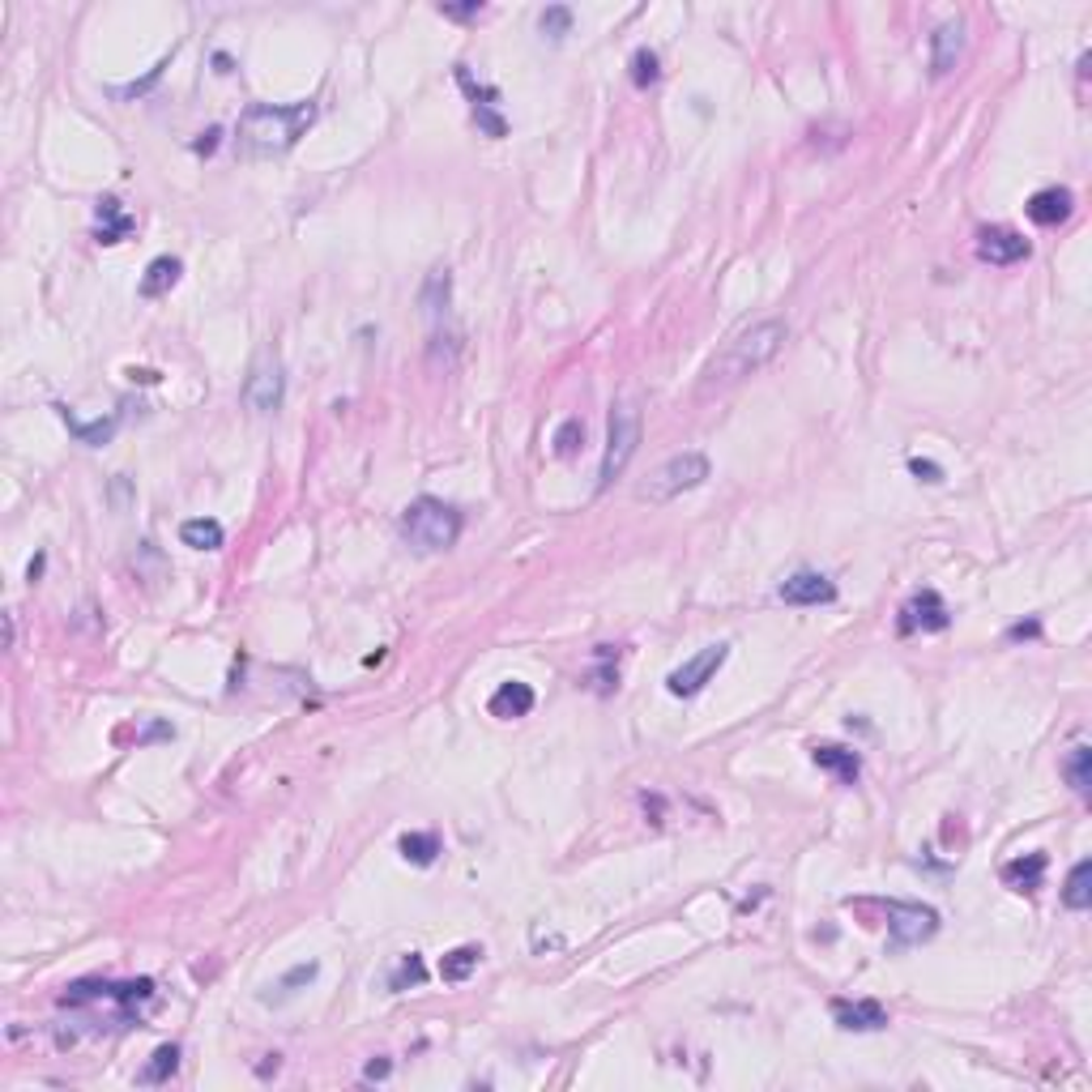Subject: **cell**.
<instances>
[{"mask_svg": "<svg viewBox=\"0 0 1092 1092\" xmlns=\"http://www.w3.org/2000/svg\"><path fill=\"white\" fill-rule=\"evenodd\" d=\"M311 124H317V103H253L239 115V145L247 154H287Z\"/></svg>", "mask_w": 1092, "mask_h": 1092, "instance_id": "6da1fadb", "label": "cell"}, {"mask_svg": "<svg viewBox=\"0 0 1092 1092\" xmlns=\"http://www.w3.org/2000/svg\"><path fill=\"white\" fill-rule=\"evenodd\" d=\"M786 337H790V325L786 321H760L752 329H742L734 341H726V351L722 355H713L708 363V380L713 385H734L742 376H756L760 367H768L776 355H782L786 346Z\"/></svg>", "mask_w": 1092, "mask_h": 1092, "instance_id": "7a4b0ae2", "label": "cell"}, {"mask_svg": "<svg viewBox=\"0 0 1092 1092\" xmlns=\"http://www.w3.org/2000/svg\"><path fill=\"white\" fill-rule=\"evenodd\" d=\"M401 534L419 555L449 551L461 538V512L453 504H444V499H435V495H419L415 504L401 512Z\"/></svg>", "mask_w": 1092, "mask_h": 1092, "instance_id": "3957f363", "label": "cell"}, {"mask_svg": "<svg viewBox=\"0 0 1092 1092\" xmlns=\"http://www.w3.org/2000/svg\"><path fill=\"white\" fill-rule=\"evenodd\" d=\"M704 478H708V457L692 449V453H679V457L662 461L658 470L640 483L636 495L649 499V504H670V499H679L683 491H696Z\"/></svg>", "mask_w": 1092, "mask_h": 1092, "instance_id": "277c9868", "label": "cell"}, {"mask_svg": "<svg viewBox=\"0 0 1092 1092\" xmlns=\"http://www.w3.org/2000/svg\"><path fill=\"white\" fill-rule=\"evenodd\" d=\"M636 444H640V415H636V405L619 401L610 410V427H606V453H602V470H598V491H606L623 470H628V461L636 457Z\"/></svg>", "mask_w": 1092, "mask_h": 1092, "instance_id": "5b68a950", "label": "cell"}, {"mask_svg": "<svg viewBox=\"0 0 1092 1092\" xmlns=\"http://www.w3.org/2000/svg\"><path fill=\"white\" fill-rule=\"evenodd\" d=\"M939 934V909L918 900H888V948L904 952V948H922Z\"/></svg>", "mask_w": 1092, "mask_h": 1092, "instance_id": "8992f818", "label": "cell"}, {"mask_svg": "<svg viewBox=\"0 0 1092 1092\" xmlns=\"http://www.w3.org/2000/svg\"><path fill=\"white\" fill-rule=\"evenodd\" d=\"M726 658H730V644H708V649H700L696 658H688L679 670L666 674V692L670 696H683V700L696 696V692H704V683H713V674L726 666Z\"/></svg>", "mask_w": 1092, "mask_h": 1092, "instance_id": "52a82bcc", "label": "cell"}, {"mask_svg": "<svg viewBox=\"0 0 1092 1092\" xmlns=\"http://www.w3.org/2000/svg\"><path fill=\"white\" fill-rule=\"evenodd\" d=\"M287 397V376H283V363H277L269 351L253 363V376H247L243 385V401H247V410H257V415H273L277 405H283Z\"/></svg>", "mask_w": 1092, "mask_h": 1092, "instance_id": "ba28073f", "label": "cell"}, {"mask_svg": "<svg viewBox=\"0 0 1092 1092\" xmlns=\"http://www.w3.org/2000/svg\"><path fill=\"white\" fill-rule=\"evenodd\" d=\"M952 623V610L948 602L934 594V589H922V594H914L909 602L900 606V632L904 636H914V632H944Z\"/></svg>", "mask_w": 1092, "mask_h": 1092, "instance_id": "9c48e42d", "label": "cell"}, {"mask_svg": "<svg viewBox=\"0 0 1092 1092\" xmlns=\"http://www.w3.org/2000/svg\"><path fill=\"white\" fill-rule=\"evenodd\" d=\"M782 602L786 606H832L836 602V581L824 572H794L790 581H782Z\"/></svg>", "mask_w": 1092, "mask_h": 1092, "instance_id": "30bf717a", "label": "cell"}, {"mask_svg": "<svg viewBox=\"0 0 1092 1092\" xmlns=\"http://www.w3.org/2000/svg\"><path fill=\"white\" fill-rule=\"evenodd\" d=\"M978 257L986 265H1020L1028 257V239L1012 227H982L978 231Z\"/></svg>", "mask_w": 1092, "mask_h": 1092, "instance_id": "8fae6325", "label": "cell"}, {"mask_svg": "<svg viewBox=\"0 0 1092 1092\" xmlns=\"http://www.w3.org/2000/svg\"><path fill=\"white\" fill-rule=\"evenodd\" d=\"M832 1020H836V1028H846V1033H880V1028H888V1012H884L880 998H858V1003L832 998Z\"/></svg>", "mask_w": 1092, "mask_h": 1092, "instance_id": "7c38bea8", "label": "cell"}, {"mask_svg": "<svg viewBox=\"0 0 1092 1092\" xmlns=\"http://www.w3.org/2000/svg\"><path fill=\"white\" fill-rule=\"evenodd\" d=\"M457 81H461V90H465V95H470V103H474V120H478V129H483L487 137H504V133H508V124H504V115L495 111V99H499L495 90H491V86H478V81L470 77V69H465V65L457 69Z\"/></svg>", "mask_w": 1092, "mask_h": 1092, "instance_id": "4fadbf2b", "label": "cell"}, {"mask_svg": "<svg viewBox=\"0 0 1092 1092\" xmlns=\"http://www.w3.org/2000/svg\"><path fill=\"white\" fill-rule=\"evenodd\" d=\"M1024 209H1028V218H1033L1037 227H1058V223H1067V218H1071L1076 197H1071V189H1058V184H1050V189H1041V193L1028 197Z\"/></svg>", "mask_w": 1092, "mask_h": 1092, "instance_id": "5bb4252c", "label": "cell"}, {"mask_svg": "<svg viewBox=\"0 0 1092 1092\" xmlns=\"http://www.w3.org/2000/svg\"><path fill=\"white\" fill-rule=\"evenodd\" d=\"M534 704H538L534 688H529V683H517V679L499 683L495 696L487 700L491 717H499V722H517V717H529V713H534Z\"/></svg>", "mask_w": 1092, "mask_h": 1092, "instance_id": "9a60e30c", "label": "cell"}, {"mask_svg": "<svg viewBox=\"0 0 1092 1092\" xmlns=\"http://www.w3.org/2000/svg\"><path fill=\"white\" fill-rule=\"evenodd\" d=\"M960 52H964V26H960V22H944V26L930 35V73H934V77H948V73L956 69Z\"/></svg>", "mask_w": 1092, "mask_h": 1092, "instance_id": "2e32d148", "label": "cell"}, {"mask_svg": "<svg viewBox=\"0 0 1092 1092\" xmlns=\"http://www.w3.org/2000/svg\"><path fill=\"white\" fill-rule=\"evenodd\" d=\"M810 760H816V768L832 772L840 786H854L858 776H862V760H858V752H850V747L824 742V747H816V752H810Z\"/></svg>", "mask_w": 1092, "mask_h": 1092, "instance_id": "e0dca14e", "label": "cell"}, {"mask_svg": "<svg viewBox=\"0 0 1092 1092\" xmlns=\"http://www.w3.org/2000/svg\"><path fill=\"white\" fill-rule=\"evenodd\" d=\"M179 273H184V261L179 257H154L141 273V283H137V295L141 299H163L171 295V287L179 283Z\"/></svg>", "mask_w": 1092, "mask_h": 1092, "instance_id": "ac0fdd59", "label": "cell"}, {"mask_svg": "<svg viewBox=\"0 0 1092 1092\" xmlns=\"http://www.w3.org/2000/svg\"><path fill=\"white\" fill-rule=\"evenodd\" d=\"M1046 866H1050V858H1046V854H1024V858H1012V862L1003 866V884H1007L1012 892H1028V896H1033V892L1041 888V880H1046Z\"/></svg>", "mask_w": 1092, "mask_h": 1092, "instance_id": "d6986e66", "label": "cell"}, {"mask_svg": "<svg viewBox=\"0 0 1092 1092\" xmlns=\"http://www.w3.org/2000/svg\"><path fill=\"white\" fill-rule=\"evenodd\" d=\"M56 410H60V419H65V427H69V431L77 435L81 444H90V449L107 444L111 435L120 431V415H107V419H95V423H81V419H77V415L69 410V405H56Z\"/></svg>", "mask_w": 1092, "mask_h": 1092, "instance_id": "ffe728a7", "label": "cell"}, {"mask_svg": "<svg viewBox=\"0 0 1092 1092\" xmlns=\"http://www.w3.org/2000/svg\"><path fill=\"white\" fill-rule=\"evenodd\" d=\"M133 227H137V223H133V213H124V205H120L115 197H103V201H99V231H95L99 243H120Z\"/></svg>", "mask_w": 1092, "mask_h": 1092, "instance_id": "44dd1931", "label": "cell"}, {"mask_svg": "<svg viewBox=\"0 0 1092 1092\" xmlns=\"http://www.w3.org/2000/svg\"><path fill=\"white\" fill-rule=\"evenodd\" d=\"M223 525L209 521V517H193V521H184L179 525V542L184 547H193V551H218L223 547Z\"/></svg>", "mask_w": 1092, "mask_h": 1092, "instance_id": "7402d4cb", "label": "cell"}, {"mask_svg": "<svg viewBox=\"0 0 1092 1092\" xmlns=\"http://www.w3.org/2000/svg\"><path fill=\"white\" fill-rule=\"evenodd\" d=\"M1063 776H1067V786L1080 794V798H1088V790H1092V747L1088 742H1076L1071 752H1067V760H1063Z\"/></svg>", "mask_w": 1092, "mask_h": 1092, "instance_id": "603a6c76", "label": "cell"}, {"mask_svg": "<svg viewBox=\"0 0 1092 1092\" xmlns=\"http://www.w3.org/2000/svg\"><path fill=\"white\" fill-rule=\"evenodd\" d=\"M1063 904H1067V909H1076V914H1084L1088 904H1092V862L1088 858H1080L1071 866V875L1063 884Z\"/></svg>", "mask_w": 1092, "mask_h": 1092, "instance_id": "cb8c5ba5", "label": "cell"}, {"mask_svg": "<svg viewBox=\"0 0 1092 1092\" xmlns=\"http://www.w3.org/2000/svg\"><path fill=\"white\" fill-rule=\"evenodd\" d=\"M449 295H453V273H449L444 265H435V269L427 273V283H423L419 303H423L427 317H440V311L449 307Z\"/></svg>", "mask_w": 1092, "mask_h": 1092, "instance_id": "d4e9b609", "label": "cell"}, {"mask_svg": "<svg viewBox=\"0 0 1092 1092\" xmlns=\"http://www.w3.org/2000/svg\"><path fill=\"white\" fill-rule=\"evenodd\" d=\"M478 960H483V948H470V944H465V948H453V952L440 960V978L457 986V982H465V978H470V973L478 969Z\"/></svg>", "mask_w": 1092, "mask_h": 1092, "instance_id": "484cf974", "label": "cell"}, {"mask_svg": "<svg viewBox=\"0 0 1092 1092\" xmlns=\"http://www.w3.org/2000/svg\"><path fill=\"white\" fill-rule=\"evenodd\" d=\"M435 854H440V836L435 832H405L401 836V858L415 866H431Z\"/></svg>", "mask_w": 1092, "mask_h": 1092, "instance_id": "4316f807", "label": "cell"}, {"mask_svg": "<svg viewBox=\"0 0 1092 1092\" xmlns=\"http://www.w3.org/2000/svg\"><path fill=\"white\" fill-rule=\"evenodd\" d=\"M179 1067V1046H159L150 1058V1067L141 1071V1084H167Z\"/></svg>", "mask_w": 1092, "mask_h": 1092, "instance_id": "83f0119b", "label": "cell"}, {"mask_svg": "<svg viewBox=\"0 0 1092 1092\" xmlns=\"http://www.w3.org/2000/svg\"><path fill=\"white\" fill-rule=\"evenodd\" d=\"M581 444H585V423L581 419H564L559 423V431H555V457H576L581 453Z\"/></svg>", "mask_w": 1092, "mask_h": 1092, "instance_id": "f1b7e54d", "label": "cell"}, {"mask_svg": "<svg viewBox=\"0 0 1092 1092\" xmlns=\"http://www.w3.org/2000/svg\"><path fill=\"white\" fill-rule=\"evenodd\" d=\"M538 30L542 35L551 39V43H559L572 30V9L568 5H551V9H542V18H538Z\"/></svg>", "mask_w": 1092, "mask_h": 1092, "instance_id": "f546056e", "label": "cell"}, {"mask_svg": "<svg viewBox=\"0 0 1092 1092\" xmlns=\"http://www.w3.org/2000/svg\"><path fill=\"white\" fill-rule=\"evenodd\" d=\"M662 77V69H658V52H649V47H640L636 56H632V81L640 86V90H649L653 81Z\"/></svg>", "mask_w": 1092, "mask_h": 1092, "instance_id": "4dcf8cb0", "label": "cell"}, {"mask_svg": "<svg viewBox=\"0 0 1092 1092\" xmlns=\"http://www.w3.org/2000/svg\"><path fill=\"white\" fill-rule=\"evenodd\" d=\"M423 978H427V969H423V960L410 952L401 960V969L393 973V990H405V986H423Z\"/></svg>", "mask_w": 1092, "mask_h": 1092, "instance_id": "1f68e13d", "label": "cell"}, {"mask_svg": "<svg viewBox=\"0 0 1092 1092\" xmlns=\"http://www.w3.org/2000/svg\"><path fill=\"white\" fill-rule=\"evenodd\" d=\"M163 69H167V60H159V65H154V69H150V73H145L141 81H129V86H115V90H111V95H115V99H137V95H145V90H150L154 81H159V77H163Z\"/></svg>", "mask_w": 1092, "mask_h": 1092, "instance_id": "d6a6232c", "label": "cell"}, {"mask_svg": "<svg viewBox=\"0 0 1092 1092\" xmlns=\"http://www.w3.org/2000/svg\"><path fill=\"white\" fill-rule=\"evenodd\" d=\"M317 973H321L317 964H299V969H291V973L283 978V990H287V994H295V986H307V982L317 978Z\"/></svg>", "mask_w": 1092, "mask_h": 1092, "instance_id": "836d02e7", "label": "cell"}, {"mask_svg": "<svg viewBox=\"0 0 1092 1092\" xmlns=\"http://www.w3.org/2000/svg\"><path fill=\"white\" fill-rule=\"evenodd\" d=\"M440 13L453 22H470V18H483V5L478 0H470V5H440Z\"/></svg>", "mask_w": 1092, "mask_h": 1092, "instance_id": "e575fe53", "label": "cell"}, {"mask_svg": "<svg viewBox=\"0 0 1092 1092\" xmlns=\"http://www.w3.org/2000/svg\"><path fill=\"white\" fill-rule=\"evenodd\" d=\"M909 470H914L922 483H944V470H939V465H934V461H922V457H914V461H909Z\"/></svg>", "mask_w": 1092, "mask_h": 1092, "instance_id": "d590c367", "label": "cell"}, {"mask_svg": "<svg viewBox=\"0 0 1092 1092\" xmlns=\"http://www.w3.org/2000/svg\"><path fill=\"white\" fill-rule=\"evenodd\" d=\"M1033 636H1041V623H1037V619H1028V623H1016V628L1007 632V640H1033Z\"/></svg>", "mask_w": 1092, "mask_h": 1092, "instance_id": "8d00e7d4", "label": "cell"}, {"mask_svg": "<svg viewBox=\"0 0 1092 1092\" xmlns=\"http://www.w3.org/2000/svg\"><path fill=\"white\" fill-rule=\"evenodd\" d=\"M393 1071V1063L389 1058H376V1063H367V1071H363V1080H385Z\"/></svg>", "mask_w": 1092, "mask_h": 1092, "instance_id": "74e56055", "label": "cell"}, {"mask_svg": "<svg viewBox=\"0 0 1092 1092\" xmlns=\"http://www.w3.org/2000/svg\"><path fill=\"white\" fill-rule=\"evenodd\" d=\"M171 734H175V730H171V726H163V722H159V726H150V730H145V734H141V742H150V738H171Z\"/></svg>", "mask_w": 1092, "mask_h": 1092, "instance_id": "f35d334b", "label": "cell"}, {"mask_svg": "<svg viewBox=\"0 0 1092 1092\" xmlns=\"http://www.w3.org/2000/svg\"><path fill=\"white\" fill-rule=\"evenodd\" d=\"M213 145H218V129H209V133L197 141V154H213Z\"/></svg>", "mask_w": 1092, "mask_h": 1092, "instance_id": "ab89813d", "label": "cell"}]
</instances>
